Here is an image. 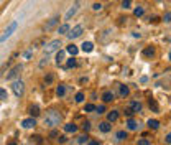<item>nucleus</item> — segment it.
<instances>
[{"label":"nucleus","mask_w":171,"mask_h":145,"mask_svg":"<svg viewBox=\"0 0 171 145\" xmlns=\"http://www.w3.org/2000/svg\"><path fill=\"white\" fill-rule=\"evenodd\" d=\"M59 122H61V114L58 110H50L46 114V117L43 119V124L50 129H54L56 125H59Z\"/></svg>","instance_id":"nucleus-1"},{"label":"nucleus","mask_w":171,"mask_h":145,"mask_svg":"<svg viewBox=\"0 0 171 145\" xmlns=\"http://www.w3.org/2000/svg\"><path fill=\"white\" fill-rule=\"evenodd\" d=\"M12 91H13V94L17 96V97H21V96L25 94V84H23V81L21 79H13V82H12Z\"/></svg>","instance_id":"nucleus-2"},{"label":"nucleus","mask_w":171,"mask_h":145,"mask_svg":"<svg viewBox=\"0 0 171 145\" xmlns=\"http://www.w3.org/2000/svg\"><path fill=\"white\" fill-rule=\"evenodd\" d=\"M61 46H63L61 40H53V41H50L48 45H45L43 51H45V54H51V53H56V51L59 50Z\"/></svg>","instance_id":"nucleus-3"},{"label":"nucleus","mask_w":171,"mask_h":145,"mask_svg":"<svg viewBox=\"0 0 171 145\" xmlns=\"http://www.w3.org/2000/svg\"><path fill=\"white\" fill-rule=\"evenodd\" d=\"M17 28H18V21L15 20V21H12V23H10V26H8L7 30H5V33H4V35L0 36V43L7 41V40L10 38L12 35H13V32H15V30H17Z\"/></svg>","instance_id":"nucleus-4"},{"label":"nucleus","mask_w":171,"mask_h":145,"mask_svg":"<svg viewBox=\"0 0 171 145\" xmlns=\"http://www.w3.org/2000/svg\"><path fill=\"white\" fill-rule=\"evenodd\" d=\"M21 71H23V64H15V66L7 73V81H13V79H17L18 76H20Z\"/></svg>","instance_id":"nucleus-5"},{"label":"nucleus","mask_w":171,"mask_h":145,"mask_svg":"<svg viewBox=\"0 0 171 145\" xmlns=\"http://www.w3.org/2000/svg\"><path fill=\"white\" fill-rule=\"evenodd\" d=\"M82 32H84V28H82V25H76L74 28H72V30H69V32L66 33V35H68V38H69V40H71V41H72V40L79 38V36L82 35Z\"/></svg>","instance_id":"nucleus-6"},{"label":"nucleus","mask_w":171,"mask_h":145,"mask_svg":"<svg viewBox=\"0 0 171 145\" xmlns=\"http://www.w3.org/2000/svg\"><path fill=\"white\" fill-rule=\"evenodd\" d=\"M79 8H81V2H76V4L72 5V7L69 8L68 12H66V15H64V20H66V21H68V20H71V18L74 17L76 13H77V10H79Z\"/></svg>","instance_id":"nucleus-7"},{"label":"nucleus","mask_w":171,"mask_h":145,"mask_svg":"<svg viewBox=\"0 0 171 145\" xmlns=\"http://www.w3.org/2000/svg\"><path fill=\"white\" fill-rule=\"evenodd\" d=\"M59 15H56V17H53L51 18L50 21H48V23H45V26H43V32H50V30H53L54 26L58 25V23H59Z\"/></svg>","instance_id":"nucleus-8"},{"label":"nucleus","mask_w":171,"mask_h":145,"mask_svg":"<svg viewBox=\"0 0 171 145\" xmlns=\"http://www.w3.org/2000/svg\"><path fill=\"white\" fill-rule=\"evenodd\" d=\"M35 125H36L35 117H28V119H23V120H21V127H23V129H33Z\"/></svg>","instance_id":"nucleus-9"},{"label":"nucleus","mask_w":171,"mask_h":145,"mask_svg":"<svg viewBox=\"0 0 171 145\" xmlns=\"http://www.w3.org/2000/svg\"><path fill=\"white\" fill-rule=\"evenodd\" d=\"M102 101H104L105 104H109V102H112V101H115L114 91H104V92H102Z\"/></svg>","instance_id":"nucleus-10"},{"label":"nucleus","mask_w":171,"mask_h":145,"mask_svg":"<svg viewBox=\"0 0 171 145\" xmlns=\"http://www.w3.org/2000/svg\"><path fill=\"white\" fill-rule=\"evenodd\" d=\"M125 125H127V129H128V130H137V129L140 127V124L137 122L135 119H133V117H128V120L125 122Z\"/></svg>","instance_id":"nucleus-11"},{"label":"nucleus","mask_w":171,"mask_h":145,"mask_svg":"<svg viewBox=\"0 0 171 145\" xmlns=\"http://www.w3.org/2000/svg\"><path fill=\"white\" fill-rule=\"evenodd\" d=\"M99 130L102 132V134H109V132L112 130V125L109 120H104V122H100L99 124Z\"/></svg>","instance_id":"nucleus-12"},{"label":"nucleus","mask_w":171,"mask_h":145,"mask_svg":"<svg viewBox=\"0 0 171 145\" xmlns=\"http://www.w3.org/2000/svg\"><path fill=\"white\" fill-rule=\"evenodd\" d=\"M118 116H120V114H118V110H109V112H107V120H109V122H115V120L118 119Z\"/></svg>","instance_id":"nucleus-13"},{"label":"nucleus","mask_w":171,"mask_h":145,"mask_svg":"<svg viewBox=\"0 0 171 145\" xmlns=\"http://www.w3.org/2000/svg\"><path fill=\"white\" fill-rule=\"evenodd\" d=\"M128 94H130V89H128V86H125V84L118 86V96H120L122 99H125Z\"/></svg>","instance_id":"nucleus-14"},{"label":"nucleus","mask_w":171,"mask_h":145,"mask_svg":"<svg viewBox=\"0 0 171 145\" xmlns=\"http://www.w3.org/2000/svg\"><path fill=\"white\" fill-rule=\"evenodd\" d=\"M66 91H68L66 84H59L56 88V96H58V97H64V96H66Z\"/></svg>","instance_id":"nucleus-15"},{"label":"nucleus","mask_w":171,"mask_h":145,"mask_svg":"<svg viewBox=\"0 0 171 145\" xmlns=\"http://www.w3.org/2000/svg\"><path fill=\"white\" fill-rule=\"evenodd\" d=\"M81 50L84 51V53H91V51L94 50V45H92L91 41H84V43L81 45Z\"/></svg>","instance_id":"nucleus-16"},{"label":"nucleus","mask_w":171,"mask_h":145,"mask_svg":"<svg viewBox=\"0 0 171 145\" xmlns=\"http://www.w3.org/2000/svg\"><path fill=\"white\" fill-rule=\"evenodd\" d=\"M66 51H68V53L71 54V56H76V54L79 53V48L74 45V43H71L69 46H66Z\"/></svg>","instance_id":"nucleus-17"},{"label":"nucleus","mask_w":171,"mask_h":145,"mask_svg":"<svg viewBox=\"0 0 171 145\" xmlns=\"http://www.w3.org/2000/svg\"><path fill=\"white\" fill-rule=\"evenodd\" d=\"M127 137H128V132H127V130H118L117 134H115V138H117V142L127 140Z\"/></svg>","instance_id":"nucleus-18"},{"label":"nucleus","mask_w":171,"mask_h":145,"mask_svg":"<svg viewBox=\"0 0 171 145\" xmlns=\"http://www.w3.org/2000/svg\"><path fill=\"white\" fill-rule=\"evenodd\" d=\"M64 132H66V134H76V132H77V125L76 124H66L64 125Z\"/></svg>","instance_id":"nucleus-19"},{"label":"nucleus","mask_w":171,"mask_h":145,"mask_svg":"<svg viewBox=\"0 0 171 145\" xmlns=\"http://www.w3.org/2000/svg\"><path fill=\"white\" fill-rule=\"evenodd\" d=\"M130 109H132L135 114H138V112H142V104H140L138 101H132V104H130Z\"/></svg>","instance_id":"nucleus-20"},{"label":"nucleus","mask_w":171,"mask_h":145,"mask_svg":"<svg viewBox=\"0 0 171 145\" xmlns=\"http://www.w3.org/2000/svg\"><path fill=\"white\" fill-rule=\"evenodd\" d=\"M146 125H148L150 129H153V130H156V129H160V120H156V119H150L148 122H146Z\"/></svg>","instance_id":"nucleus-21"},{"label":"nucleus","mask_w":171,"mask_h":145,"mask_svg":"<svg viewBox=\"0 0 171 145\" xmlns=\"http://www.w3.org/2000/svg\"><path fill=\"white\" fill-rule=\"evenodd\" d=\"M143 56L145 58H153L155 56V48H151V46H148V48H145V50H143Z\"/></svg>","instance_id":"nucleus-22"},{"label":"nucleus","mask_w":171,"mask_h":145,"mask_svg":"<svg viewBox=\"0 0 171 145\" xmlns=\"http://www.w3.org/2000/svg\"><path fill=\"white\" fill-rule=\"evenodd\" d=\"M76 66H77V61H76L74 56H71L68 61H66V66L64 68H66V69H71V68H76Z\"/></svg>","instance_id":"nucleus-23"},{"label":"nucleus","mask_w":171,"mask_h":145,"mask_svg":"<svg viewBox=\"0 0 171 145\" xmlns=\"http://www.w3.org/2000/svg\"><path fill=\"white\" fill-rule=\"evenodd\" d=\"M43 81H45V86H51V84H53V81H54V74H53V73H48Z\"/></svg>","instance_id":"nucleus-24"},{"label":"nucleus","mask_w":171,"mask_h":145,"mask_svg":"<svg viewBox=\"0 0 171 145\" xmlns=\"http://www.w3.org/2000/svg\"><path fill=\"white\" fill-rule=\"evenodd\" d=\"M30 116H31V117L39 116V106H38V104H33V106L30 107Z\"/></svg>","instance_id":"nucleus-25"},{"label":"nucleus","mask_w":171,"mask_h":145,"mask_svg":"<svg viewBox=\"0 0 171 145\" xmlns=\"http://www.w3.org/2000/svg\"><path fill=\"white\" fill-rule=\"evenodd\" d=\"M68 32H69V25H68V23H64V25L58 26V33H59V35H66Z\"/></svg>","instance_id":"nucleus-26"},{"label":"nucleus","mask_w":171,"mask_h":145,"mask_svg":"<svg viewBox=\"0 0 171 145\" xmlns=\"http://www.w3.org/2000/svg\"><path fill=\"white\" fill-rule=\"evenodd\" d=\"M63 61H64V51H59V50H58V51H56V64L59 66Z\"/></svg>","instance_id":"nucleus-27"},{"label":"nucleus","mask_w":171,"mask_h":145,"mask_svg":"<svg viewBox=\"0 0 171 145\" xmlns=\"http://www.w3.org/2000/svg\"><path fill=\"white\" fill-rule=\"evenodd\" d=\"M87 142H89V137H87V135H79V137L76 138V144H79V145L87 144Z\"/></svg>","instance_id":"nucleus-28"},{"label":"nucleus","mask_w":171,"mask_h":145,"mask_svg":"<svg viewBox=\"0 0 171 145\" xmlns=\"http://www.w3.org/2000/svg\"><path fill=\"white\" fill-rule=\"evenodd\" d=\"M148 106H150V109L153 110V112H160V107H158V104L155 102L153 99H150V102H148Z\"/></svg>","instance_id":"nucleus-29"},{"label":"nucleus","mask_w":171,"mask_h":145,"mask_svg":"<svg viewBox=\"0 0 171 145\" xmlns=\"http://www.w3.org/2000/svg\"><path fill=\"white\" fill-rule=\"evenodd\" d=\"M143 13H145V8L143 7H137L135 10H133V15H135V17H142Z\"/></svg>","instance_id":"nucleus-30"},{"label":"nucleus","mask_w":171,"mask_h":145,"mask_svg":"<svg viewBox=\"0 0 171 145\" xmlns=\"http://www.w3.org/2000/svg\"><path fill=\"white\" fill-rule=\"evenodd\" d=\"M84 97H86V96H84V92H77V94H76V97H74V101H76V102H79V104H81V102H84Z\"/></svg>","instance_id":"nucleus-31"},{"label":"nucleus","mask_w":171,"mask_h":145,"mask_svg":"<svg viewBox=\"0 0 171 145\" xmlns=\"http://www.w3.org/2000/svg\"><path fill=\"white\" fill-rule=\"evenodd\" d=\"M7 99H8V92L0 88V101H7Z\"/></svg>","instance_id":"nucleus-32"},{"label":"nucleus","mask_w":171,"mask_h":145,"mask_svg":"<svg viewBox=\"0 0 171 145\" xmlns=\"http://www.w3.org/2000/svg\"><path fill=\"white\" fill-rule=\"evenodd\" d=\"M94 109H96L94 104H86L84 106V112H94Z\"/></svg>","instance_id":"nucleus-33"},{"label":"nucleus","mask_w":171,"mask_h":145,"mask_svg":"<svg viewBox=\"0 0 171 145\" xmlns=\"http://www.w3.org/2000/svg\"><path fill=\"white\" fill-rule=\"evenodd\" d=\"M91 127H92V125H91L89 120H86L84 124H82V130H84V132H89V130H91Z\"/></svg>","instance_id":"nucleus-34"},{"label":"nucleus","mask_w":171,"mask_h":145,"mask_svg":"<svg viewBox=\"0 0 171 145\" xmlns=\"http://www.w3.org/2000/svg\"><path fill=\"white\" fill-rule=\"evenodd\" d=\"M94 110H96L97 114H105V106H104V104H100V106H97Z\"/></svg>","instance_id":"nucleus-35"},{"label":"nucleus","mask_w":171,"mask_h":145,"mask_svg":"<svg viewBox=\"0 0 171 145\" xmlns=\"http://www.w3.org/2000/svg\"><path fill=\"white\" fill-rule=\"evenodd\" d=\"M31 142H36V144H41L43 142V137H39V135H31Z\"/></svg>","instance_id":"nucleus-36"},{"label":"nucleus","mask_w":171,"mask_h":145,"mask_svg":"<svg viewBox=\"0 0 171 145\" xmlns=\"http://www.w3.org/2000/svg\"><path fill=\"white\" fill-rule=\"evenodd\" d=\"M46 64H48V54H46V58H43V60L39 61V64H38V66H39V68H45Z\"/></svg>","instance_id":"nucleus-37"},{"label":"nucleus","mask_w":171,"mask_h":145,"mask_svg":"<svg viewBox=\"0 0 171 145\" xmlns=\"http://www.w3.org/2000/svg\"><path fill=\"white\" fill-rule=\"evenodd\" d=\"M130 4H132L130 0H124V2H122V8H125V10H127V8H130Z\"/></svg>","instance_id":"nucleus-38"},{"label":"nucleus","mask_w":171,"mask_h":145,"mask_svg":"<svg viewBox=\"0 0 171 145\" xmlns=\"http://www.w3.org/2000/svg\"><path fill=\"white\" fill-rule=\"evenodd\" d=\"M133 114H135V112H133L130 107H128V109H125V116H127V117H133Z\"/></svg>","instance_id":"nucleus-39"},{"label":"nucleus","mask_w":171,"mask_h":145,"mask_svg":"<svg viewBox=\"0 0 171 145\" xmlns=\"http://www.w3.org/2000/svg\"><path fill=\"white\" fill-rule=\"evenodd\" d=\"M92 10H94V12L102 10V5H100V4H94V5H92Z\"/></svg>","instance_id":"nucleus-40"},{"label":"nucleus","mask_w":171,"mask_h":145,"mask_svg":"<svg viewBox=\"0 0 171 145\" xmlns=\"http://www.w3.org/2000/svg\"><path fill=\"white\" fill-rule=\"evenodd\" d=\"M58 142H59V144H66L68 138H66V135H61V137H58Z\"/></svg>","instance_id":"nucleus-41"},{"label":"nucleus","mask_w":171,"mask_h":145,"mask_svg":"<svg viewBox=\"0 0 171 145\" xmlns=\"http://www.w3.org/2000/svg\"><path fill=\"white\" fill-rule=\"evenodd\" d=\"M138 145H150V140H146V138H142V140L137 142Z\"/></svg>","instance_id":"nucleus-42"},{"label":"nucleus","mask_w":171,"mask_h":145,"mask_svg":"<svg viewBox=\"0 0 171 145\" xmlns=\"http://www.w3.org/2000/svg\"><path fill=\"white\" fill-rule=\"evenodd\" d=\"M170 17H171V13H170V12H166V15H164V18H163L164 23H170Z\"/></svg>","instance_id":"nucleus-43"},{"label":"nucleus","mask_w":171,"mask_h":145,"mask_svg":"<svg viewBox=\"0 0 171 145\" xmlns=\"http://www.w3.org/2000/svg\"><path fill=\"white\" fill-rule=\"evenodd\" d=\"M31 54H33V51H31V50H28V51H25V54H23V56H25L26 60H28V58H31Z\"/></svg>","instance_id":"nucleus-44"},{"label":"nucleus","mask_w":171,"mask_h":145,"mask_svg":"<svg viewBox=\"0 0 171 145\" xmlns=\"http://www.w3.org/2000/svg\"><path fill=\"white\" fill-rule=\"evenodd\" d=\"M164 140H166V144H171V135L166 134V138H164Z\"/></svg>","instance_id":"nucleus-45"},{"label":"nucleus","mask_w":171,"mask_h":145,"mask_svg":"<svg viewBox=\"0 0 171 145\" xmlns=\"http://www.w3.org/2000/svg\"><path fill=\"white\" fill-rule=\"evenodd\" d=\"M79 82H81V84H84V82H87V78H81V79H79Z\"/></svg>","instance_id":"nucleus-46"},{"label":"nucleus","mask_w":171,"mask_h":145,"mask_svg":"<svg viewBox=\"0 0 171 145\" xmlns=\"http://www.w3.org/2000/svg\"><path fill=\"white\" fill-rule=\"evenodd\" d=\"M158 2H161V0H158Z\"/></svg>","instance_id":"nucleus-47"}]
</instances>
